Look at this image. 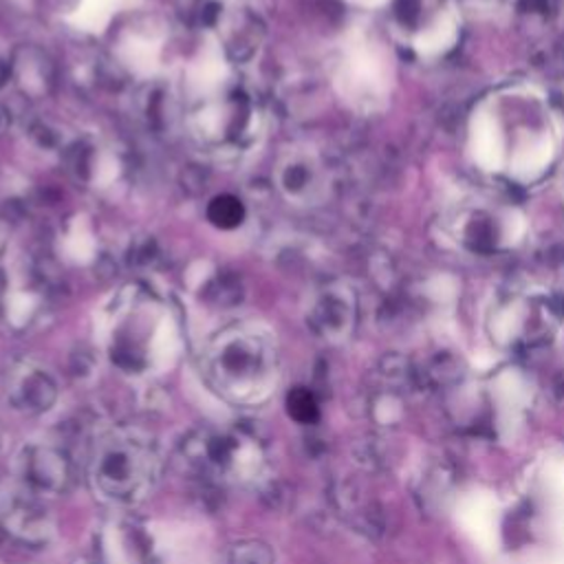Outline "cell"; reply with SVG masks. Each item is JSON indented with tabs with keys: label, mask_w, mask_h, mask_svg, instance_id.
Wrapping results in <instances>:
<instances>
[{
	"label": "cell",
	"mask_w": 564,
	"mask_h": 564,
	"mask_svg": "<svg viewBox=\"0 0 564 564\" xmlns=\"http://www.w3.org/2000/svg\"><path fill=\"white\" fill-rule=\"evenodd\" d=\"M278 346L258 324H231L205 346L203 375L209 388L231 405L264 403L278 383Z\"/></svg>",
	"instance_id": "cell-1"
},
{
	"label": "cell",
	"mask_w": 564,
	"mask_h": 564,
	"mask_svg": "<svg viewBox=\"0 0 564 564\" xmlns=\"http://www.w3.org/2000/svg\"><path fill=\"white\" fill-rule=\"evenodd\" d=\"M161 452L150 432L134 425L104 430L90 445L88 480L108 502L130 507L159 482Z\"/></svg>",
	"instance_id": "cell-2"
},
{
	"label": "cell",
	"mask_w": 564,
	"mask_h": 564,
	"mask_svg": "<svg viewBox=\"0 0 564 564\" xmlns=\"http://www.w3.org/2000/svg\"><path fill=\"white\" fill-rule=\"evenodd\" d=\"M20 485L35 498H51L70 491L75 485V458L55 441H31L15 456Z\"/></svg>",
	"instance_id": "cell-3"
},
{
	"label": "cell",
	"mask_w": 564,
	"mask_h": 564,
	"mask_svg": "<svg viewBox=\"0 0 564 564\" xmlns=\"http://www.w3.org/2000/svg\"><path fill=\"white\" fill-rule=\"evenodd\" d=\"M154 557L148 524L132 513L119 511L95 529L90 564H154Z\"/></svg>",
	"instance_id": "cell-4"
},
{
	"label": "cell",
	"mask_w": 564,
	"mask_h": 564,
	"mask_svg": "<svg viewBox=\"0 0 564 564\" xmlns=\"http://www.w3.org/2000/svg\"><path fill=\"white\" fill-rule=\"evenodd\" d=\"M57 397V379L37 361L20 359L4 375V399L18 414L42 416L53 410Z\"/></svg>",
	"instance_id": "cell-5"
},
{
	"label": "cell",
	"mask_w": 564,
	"mask_h": 564,
	"mask_svg": "<svg viewBox=\"0 0 564 564\" xmlns=\"http://www.w3.org/2000/svg\"><path fill=\"white\" fill-rule=\"evenodd\" d=\"M55 538V520L35 496H15L0 513V542L18 549H46Z\"/></svg>",
	"instance_id": "cell-6"
},
{
	"label": "cell",
	"mask_w": 564,
	"mask_h": 564,
	"mask_svg": "<svg viewBox=\"0 0 564 564\" xmlns=\"http://www.w3.org/2000/svg\"><path fill=\"white\" fill-rule=\"evenodd\" d=\"M469 150L474 161L487 172H496L505 165V139L496 117H491L489 112L478 110L471 117Z\"/></svg>",
	"instance_id": "cell-7"
},
{
	"label": "cell",
	"mask_w": 564,
	"mask_h": 564,
	"mask_svg": "<svg viewBox=\"0 0 564 564\" xmlns=\"http://www.w3.org/2000/svg\"><path fill=\"white\" fill-rule=\"evenodd\" d=\"M218 22L223 29V40L227 46V53L236 59H247L256 53L260 37H262V24L258 18L245 9L231 11V13H218Z\"/></svg>",
	"instance_id": "cell-8"
},
{
	"label": "cell",
	"mask_w": 564,
	"mask_h": 564,
	"mask_svg": "<svg viewBox=\"0 0 564 564\" xmlns=\"http://www.w3.org/2000/svg\"><path fill=\"white\" fill-rule=\"evenodd\" d=\"M313 183H315V170L311 161L297 154H289L286 159H280L275 167V185L286 200H300V203L306 200L315 187Z\"/></svg>",
	"instance_id": "cell-9"
},
{
	"label": "cell",
	"mask_w": 564,
	"mask_h": 564,
	"mask_svg": "<svg viewBox=\"0 0 564 564\" xmlns=\"http://www.w3.org/2000/svg\"><path fill=\"white\" fill-rule=\"evenodd\" d=\"M553 159V141L549 137H535L518 145L509 161L511 176L520 181L538 178Z\"/></svg>",
	"instance_id": "cell-10"
},
{
	"label": "cell",
	"mask_w": 564,
	"mask_h": 564,
	"mask_svg": "<svg viewBox=\"0 0 564 564\" xmlns=\"http://www.w3.org/2000/svg\"><path fill=\"white\" fill-rule=\"evenodd\" d=\"M308 324L322 337H328V339L341 337L348 328L346 304L335 293L322 295L308 311Z\"/></svg>",
	"instance_id": "cell-11"
},
{
	"label": "cell",
	"mask_w": 564,
	"mask_h": 564,
	"mask_svg": "<svg viewBox=\"0 0 564 564\" xmlns=\"http://www.w3.org/2000/svg\"><path fill=\"white\" fill-rule=\"evenodd\" d=\"M458 37V24L452 13L438 15L432 24H427L423 31L416 33L414 37V48L419 55H438L452 48V44Z\"/></svg>",
	"instance_id": "cell-12"
},
{
	"label": "cell",
	"mask_w": 564,
	"mask_h": 564,
	"mask_svg": "<svg viewBox=\"0 0 564 564\" xmlns=\"http://www.w3.org/2000/svg\"><path fill=\"white\" fill-rule=\"evenodd\" d=\"M205 216L207 220L218 227V229H236L245 223V216H247V209H245V203L234 196V194H218L214 196L207 207H205Z\"/></svg>",
	"instance_id": "cell-13"
},
{
	"label": "cell",
	"mask_w": 564,
	"mask_h": 564,
	"mask_svg": "<svg viewBox=\"0 0 564 564\" xmlns=\"http://www.w3.org/2000/svg\"><path fill=\"white\" fill-rule=\"evenodd\" d=\"M284 408L289 419H293L300 425H315L319 421V403L313 390L306 386H295L286 392Z\"/></svg>",
	"instance_id": "cell-14"
},
{
	"label": "cell",
	"mask_w": 564,
	"mask_h": 564,
	"mask_svg": "<svg viewBox=\"0 0 564 564\" xmlns=\"http://www.w3.org/2000/svg\"><path fill=\"white\" fill-rule=\"evenodd\" d=\"M225 564H278V557L269 542L249 538L231 544Z\"/></svg>",
	"instance_id": "cell-15"
},
{
	"label": "cell",
	"mask_w": 564,
	"mask_h": 564,
	"mask_svg": "<svg viewBox=\"0 0 564 564\" xmlns=\"http://www.w3.org/2000/svg\"><path fill=\"white\" fill-rule=\"evenodd\" d=\"M242 289L240 282L231 275H218L214 282H209L205 297L218 306H231L236 302H240Z\"/></svg>",
	"instance_id": "cell-16"
},
{
	"label": "cell",
	"mask_w": 564,
	"mask_h": 564,
	"mask_svg": "<svg viewBox=\"0 0 564 564\" xmlns=\"http://www.w3.org/2000/svg\"><path fill=\"white\" fill-rule=\"evenodd\" d=\"M456 280L452 275H434L432 280H427L425 284V293L438 302H445V300H452L456 295Z\"/></svg>",
	"instance_id": "cell-17"
},
{
	"label": "cell",
	"mask_w": 564,
	"mask_h": 564,
	"mask_svg": "<svg viewBox=\"0 0 564 564\" xmlns=\"http://www.w3.org/2000/svg\"><path fill=\"white\" fill-rule=\"evenodd\" d=\"M4 240H7V225H4V220L0 216V249L4 247Z\"/></svg>",
	"instance_id": "cell-18"
},
{
	"label": "cell",
	"mask_w": 564,
	"mask_h": 564,
	"mask_svg": "<svg viewBox=\"0 0 564 564\" xmlns=\"http://www.w3.org/2000/svg\"><path fill=\"white\" fill-rule=\"evenodd\" d=\"M73 564H90V560H75Z\"/></svg>",
	"instance_id": "cell-19"
},
{
	"label": "cell",
	"mask_w": 564,
	"mask_h": 564,
	"mask_svg": "<svg viewBox=\"0 0 564 564\" xmlns=\"http://www.w3.org/2000/svg\"><path fill=\"white\" fill-rule=\"evenodd\" d=\"M2 441H4V438H2V434H0V452H2Z\"/></svg>",
	"instance_id": "cell-20"
}]
</instances>
